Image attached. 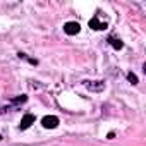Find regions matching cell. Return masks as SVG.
Masks as SVG:
<instances>
[{"label": "cell", "mask_w": 146, "mask_h": 146, "mask_svg": "<svg viewBox=\"0 0 146 146\" xmlns=\"http://www.w3.org/2000/svg\"><path fill=\"white\" fill-rule=\"evenodd\" d=\"M127 79H129V83H132V84H137V83H139V81H137V76L132 74V72H129V74H127Z\"/></svg>", "instance_id": "cell-8"}, {"label": "cell", "mask_w": 146, "mask_h": 146, "mask_svg": "<svg viewBox=\"0 0 146 146\" xmlns=\"http://www.w3.org/2000/svg\"><path fill=\"white\" fill-rule=\"evenodd\" d=\"M88 24H90V28L95 29V31H103V29H107V23H100V19H98L96 16L91 17Z\"/></svg>", "instance_id": "cell-5"}, {"label": "cell", "mask_w": 146, "mask_h": 146, "mask_svg": "<svg viewBox=\"0 0 146 146\" xmlns=\"http://www.w3.org/2000/svg\"><path fill=\"white\" fill-rule=\"evenodd\" d=\"M0 141H2V136H0Z\"/></svg>", "instance_id": "cell-9"}, {"label": "cell", "mask_w": 146, "mask_h": 146, "mask_svg": "<svg viewBox=\"0 0 146 146\" xmlns=\"http://www.w3.org/2000/svg\"><path fill=\"white\" fill-rule=\"evenodd\" d=\"M84 86L90 91H103L105 90V81H84Z\"/></svg>", "instance_id": "cell-3"}, {"label": "cell", "mask_w": 146, "mask_h": 146, "mask_svg": "<svg viewBox=\"0 0 146 146\" xmlns=\"http://www.w3.org/2000/svg\"><path fill=\"white\" fill-rule=\"evenodd\" d=\"M35 120H36V117H35L33 113H26V115L23 117V120H21V125H19V127H21L23 131H26V129H29V127L35 124Z\"/></svg>", "instance_id": "cell-4"}, {"label": "cell", "mask_w": 146, "mask_h": 146, "mask_svg": "<svg viewBox=\"0 0 146 146\" xmlns=\"http://www.w3.org/2000/svg\"><path fill=\"white\" fill-rule=\"evenodd\" d=\"M58 124H60V120H58V117H55V115H45V117L41 119V125H43L45 129H55Z\"/></svg>", "instance_id": "cell-1"}, {"label": "cell", "mask_w": 146, "mask_h": 146, "mask_svg": "<svg viewBox=\"0 0 146 146\" xmlns=\"http://www.w3.org/2000/svg\"><path fill=\"white\" fill-rule=\"evenodd\" d=\"M64 31H65L69 36H74V35H78V33L81 31V24L76 23V21H69V23L64 24Z\"/></svg>", "instance_id": "cell-2"}, {"label": "cell", "mask_w": 146, "mask_h": 146, "mask_svg": "<svg viewBox=\"0 0 146 146\" xmlns=\"http://www.w3.org/2000/svg\"><path fill=\"white\" fill-rule=\"evenodd\" d=\"M108 43H110L115 50H122V48H124V43H122L119 38H115V36H110V38H108Z\"/></svg>", "instance_id": "cell-6"}, {"label": "cell", "mask_w": 146, "mask_h": 146, "mask_svg": "<svg viewBox=\"0 0 146 146\" xmlns=\"http://www.w3.org/2000/svg\"><path fill=\"white\" fill-rule=\"evenodd\" d=\"M26 102H28V96H26V95H19V96L12 98V103H16V105H19V103H26Z\"/></svg>", "instance_id": "cell-7"}]
</instances>
